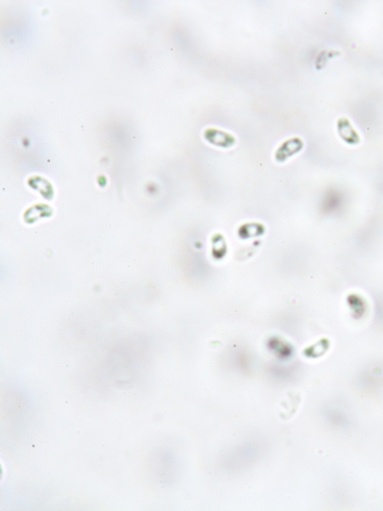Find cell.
Returning <instances> with one entry per match:
<instances>
[{
    "instance_id": "cell-2",
    "label": "cell",
    "mask_w": 383,
    "mask_h": 511,
    "mask_svg": "<svg viewBox=\"0 0 383 511\" xmlns=\"http://www.w3.org/2000/svg\"><path fill=\"white\" fill-rule=\"evenodd\" d=\"M71 402H72L71 401H66L65 402H64L63 405H68V404L71 403Z\"/></svg>"
},
{
    "instance_id": "cell-1",
    "label": "cell",
    "mask_w": 383,
    "mask_h": 511,
    "mask_svg": "<svg viewBox=\"0 0 383 511\" xmlns=\"http://www.w3.org/2000/svg\"><path fill=\"white\" fill-rule=\"evenodd\" d=\"M339 132L343 139L347 141L348 143H349V140H352V142L354 144L355 141L359 139L356 131H354L352 126H350V124L346 119L339 122Z\"/></svg>"
}]
</instances>
